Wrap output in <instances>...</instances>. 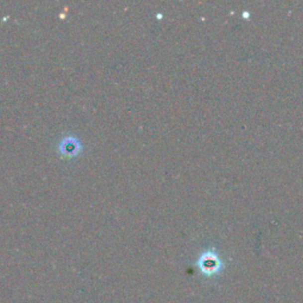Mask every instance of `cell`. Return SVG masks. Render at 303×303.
I'll use <instances>...</instances> for the list:
<instances>
[{"instance_id": "6da1fadb", "label": "cell", "mask_w": 303, "mask_h": 303, "mask_svg": "<svg viewBox=\"0 0 303 303\" xmlns=\"http://www.w3.org/2000/svg\"><path fill=\"white\" fill-rule=\"evenodd\" d=\"M63 146V148L61 149L63 154H67L69 157H73V155L77 154V151H79V143L77 141H74L73 139L68 137L67 140H64L63 142L61 143V147Z\"/></svg>"}]
</instances>
